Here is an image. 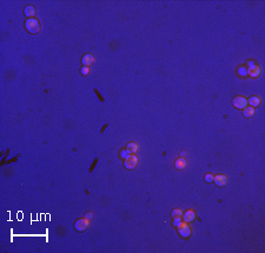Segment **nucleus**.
Here are the masks:
<instances>
[{"mask_svg": "<svg viewBox=\"0 0 265 253\" xmlns=\"http://www.w3.org/2000/svg\"><path fill=\"white\" fill-rule=\"evenodd\" d=\"M25 27L32 34H37L40 31V24H39V21H38V20H35V19H33V18L32 19H28L27 21L25 23Z\"/></svg>", "mask_w": 265, "mask_h": 253, "instance_id": "1", "label": "nucleus"}, {"mask_svg": "<svg viewBox=\"0 0 265 253\" xmlns=\"http://www.w3.org/2000/svg\"><path fill=\"white\" fill-rule=\"evenodd\" d=\"M125 167L128 168V170H132V168H135L137 165H138V158L135 156V154H130L125 158Z\"/></svg>", "mask_w": 265, "mask_h": 253, "instance_id": "2", "label": "nucleus"}, {"mask_svg": "<svg viewBox=\"0 0 265 253\" xmlns=\"http://www.w3.org/2000/svg\"><path fill=\"white\" fill-rule=\"evenodd\" d=\"M88 225H90V220L85 218V219H79V220H77V223L74 224V227H76L77 231L84 232V231H86V228L88 227Z\"/></svg>", "mask_w": 265, "mask_h": 253, "instance_id": "3", "label": "nucleus"}, {"mask_svg": "<svg viewBox=\"0 0 265 253\" xmlns=\"http://www.w3.org/2000/svg\"><path fill=\"white\" fill-rule=\"evenodd\" d=\"M178 231H179V234L182 237H185V238L191 234V229H190V226L187 225V223L178 224Z\"/></svg>", "mask_w": 265, "mask_h": 253, "instance_id": "4", "label": "nucleus"}, {"mask_svg": "<svg viewBox=\"0 0 265 253\" xmlns=\"http://www.w3.org/2000/svg\"><path fill=\"white\" fill-rule=\"evenodd\" d=\"M246 104H248V101L244 97H236L233 99V106L237 109H245Z\"/></svg>", "mask_w": 265, "mask_h": 253, "instance_id": "5", "label": "nucleus"}, {"mask_svg": "<svg viewBox=\"0 0 265 253\" xmlns=\"http://www.w3.org/2000/svg\"><path fill=\"white\" fill-rule=\"evenodd\" d=\"M213 181L217 184V186H225L226 184H228V181H229V179H228V177L226 176H224V174H218V176H216V177H213Z\"/></svg>", "mask_w": 265, "mask_h": 253, "instance_id": "6", "label": "nucleus"}, {"mask_svg": "<svg viewBox=\"0 0 265 253\" xmlns=\"http://www.w3.org/2000/svg\"><path fill=\"white\" fill-rule=\"evenodd\" d=\"M184 220H185V223H191V221H193L194 220V218H196V214H194V212L192 209H189L187 212L184 214Z\"/></svg>", "mask_w": 265, "mask_h": 253, "instance_id": "7", "label": "nucleus"}, {"mask_svg": "<svg viewBox=\"0 0 265 253\" xmlns=\"http://www.w3.org/2000/svg\"><path fill=\"white\" fill-rule=\"evenodd\" d=\"M172 218L176 223H179L183 218V213H182V209H173L172 212Z\"/></svg>", "mask_w": 265, "mask_h": 253, "instance_id": "8", "label": "nucleus"}, {"mask_svg": "<svg viewBox=\"0 0 265 253\" xmlns=\"http://www.w3.org/2000/svg\"><path fill=\"white\" fill-rule=\"evenodd\" d=\"M93 61H94V58H93V55H91V54H86L84 58H83V64H84V66H90L91 64H93Z\"/></svg>", "mask_w": 265, "mask_h": 253, "instance_id": "9", "label": "nucleus"}, {"mask_svg": "<svg viewBox=\"0 0 265 253\" xmlns=\"http://www.w3.org/2000/svg\"><path fill=\"white\" fill-rule=\"evenodd\" d=\"M128 153H131V154H133V153H136L137 151H138V145L136 144V142H130L128 145H127V150H126Z\"/></svg>", "mask_w": 265, "mask_h": 253, "instance_id": "10", "label": "nucleus"}, {"mask_svg": "<svg viewBox=\"0 0 265 253\" xmlns=\"http://www.w3.org/2000/svg\"><path fill=\"white\" fill-rule=\"evenodd\" d=\"M185 166H186V160L184 158H179L176 161V167L178 170H183V168H185Z\"/></svg>", "mask_w": 265, "mask_h": 253, "instance_id": "11", "label": "nucleus"}, {"mask_svg": "<svg viewBox=\"0 0 265 253\" xmlns=\"http://www.w3.org/2000/svg\"><path fill=\"white\" fill-rule=\"evenodd\" d=\"M25 14L27 15V17H33L34 14H35V8L33 7V6H27L26 8H25Z\"/></svg>", "mask_w": 265, "mask_h": 253, "instance_id": "12", "label": "nucleus"}, {"mask_svg": "<svg viewBox=\"0 0 265 253\" xmlns=\"http://www.w3.org/2000/svg\"><path fill=\"white\" fill-rule=\"evenodd\" d=\"M255 114V109L253 107H245L244 109V115L246 118H251Z\"/></svg>", "mask_w": 265, "mask_h": 253, "instance_id": "13", "label": "nucleus"}, {"mask_svg": "<svg viewBox=\"0 0 265 253\" xmlns=\"http://www.w3.org/2000/svg\"><path fill=\"white\" fill-rule=\"evenodd\" d=\"M249 102L252 105V107H255V106H258L260 104V99H259V97H251L249 99Z\"/></svg>", "mask_w": 265, "mask_h": 253, "instance_id": "14", "label": "nucleus"}, {"mask_svg": "<svg viewBox=\"0 0 265 253\" xmlns=\"http://www.w3.org/2000/svg\"><path fill=\"white\" fill-rule=\"evenodd\" d=\"M81 73H83V74H84V75H85V74H86V75H87V74H88V73H90V68H88V67H87V66H84V67H83V68H81Z\"/></svg>", "mask_w": 265, "mask_h": 253, "instance_id": "15", "label": "nucleus"}, {"mask_svg": "<svg viewBox=\"0 0 265 253\" xmlns=\"http://www.w3.org/2000/svg\"><path fill=\"white\" fill-rule=\"evenodd\" d=\"M205 180H206V181H209V182L213 181V176H212L211 173H207V174L205 176Z\"/></svg>", "mask_w": 265, "mask_h": 253, "instance_id": "16", "label": "nucleus"}, {"mask_svg": "<svg viewBox=\"0 0 265 253\" xmlns=\"http://www.w3.org/2000/svg\"><path fill=\"white\" fill-rule=\"evenodd\" d=\"M92 218V213H87V216H86V219H88V220H90Z\"/></svg>", "mask_w": 265, "mask_h": 253, "instance_id": "17", "label": "nucleus"}, {"mask_svg": "<svg viewBox=\"0 0 265 253\" xmlns=\"http://www.w3.org/2000/svg\"><path fill=\"white\" fill-rule=\"evenodd\" d=\"M126 152H127V151H123V152H121V157H123V158H126V157H127V156H126Z\"/></svg>", "mask_w": 265, "mask_h": 253, "instance_id": "18", "label": "nucleus"}]
</instances>
